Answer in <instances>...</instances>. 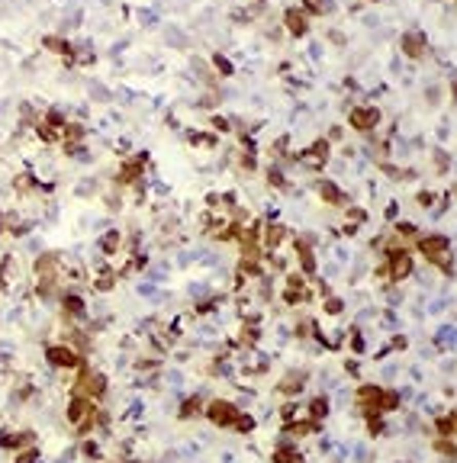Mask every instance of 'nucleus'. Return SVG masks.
Returning <instances> with one entry per match:
<instances>
[{"label": "nucleus", "mask_w": 457, "mask_h": 463, "mask_svg": "<svg viewBox=\"0 0 457 463\" xmlns=\"http://www.w3.org/2000/svg\"><path fill=\"white\" fill-rule=\"evenodd\" d=\"M68 421L74 425L81 434H87L93 428V421H97V406H93V399L87 396H74L68 402Z\"/></svg>", "instance_id": "nucleus-1"}, {"label": "nucleus", "mask_w": 457, "mask_h": 463, "mask_svg": "<svg viewBox=\"0 0 457 463\" xmlns=\"http://www.w3.org/2000/svg\"><path fill=\"white\" fill-rule=\"evenodd\" d=\"M238 415H242L238 406H235V402H228V399H213L210 406H206V418L213 425H219V428H232Z\"/></svg>", "instance_id": "nucleus-2"}, {"label": "nucleus", "mask_w": 457, "mask_h": 463, "mask_svg": "<svg viewBox=\"0 0 457 463\" xmlns=\"http://www.w3.org/2000/svg\"><path fill=\"white\" fill-rule=\"evenodd\" d=\"M418 251L428 261H444V258H451V241H448V235H425V238H418Z\"/></svg>", "instance_id": "nucleus-3"}, {"label": "nucleus", "mask_w": 457, "mask_h": 463, "mask_svg": "<svg viewBox=\"0 0 457 463\" xmlns=\"http://www.w3.org/2000/svg\"><path fill=\"white\" fill-rule=\"evenodd\" d=\"M106 393V376L103 373H90V370H81V380H78V396H87V399H100Z\"/></svg>", "instance_id": "nucleus-4"}, {"label": "nucleus", "mask_w": 457, "mask_h": 463, "mask_svg": "<svg viewBox=\"0 0 457 463\" xmlns=\"http://www.w3.org/2000/svg\"><path fill=\"white\" fill-rule=\"evenodd\" d=\"M348 123H351V129H357V132H370L380 123V109L377 106H354L351 116H348Z\"/></svg>", "instance_id": "nucleus-5"}, {"label": "nucleus", "mask_w": 457, "mask_h": 463, "mask_svg": "<svg viewBox=\"0 0 457 463\" xmlns=\"http://www.w3.org/2000/svg\"><path fill=\"white\" fill-rule=\"evenodd\" d=\"M380 399H383V389L380 386H360L357 389V402H360V412L370 418V415H383L380 412Z\"/></svg>", "instance_id": "nucleus-6"}, {"label": "nucleus", "mask_w": 457, "mask_h": 463, "mask_svg": "<svg viewBox=\"0 0 457 463\" xmlns=\"http://www.w3.org/2000/svg\"><path fill=\"white\" fill-rule=\"evenodd\" d=\"M387 274L393 277V280H406L409 274H412V258L403 251V248H396V251H390V261H387Z\"/></svg>", "instance_id": "nucleus-7"}, {"label": "nucleus", "mask_w": 457, "mask_h": 463, "mask_svg": "<svg viewBox=\"0 0 457 463\" xmlns=\"http://www.w3.org/2000/svg\"><path fill=\"white\" fill-rule=\"evenodd\" d=\"M45 360H49L52 367H62V370H71V367H78V363H81V357L71 348H65V344L49 348V351H45Z\"/></svg>", "instance_id": "nucleus-8"}, {"label": "nucleus", "mask_w": 457, "mask_h": 463, "mask_svg": "<svg viewBox=\"0 0 457 463\" xmlns=\"http://www.w3.org/2000/svg\"><path fill=\"white\" fill-rule=\"evenodd\" d=\"M403 52L409 58H422L425 55V35L422 32H406L403 35Z\"/></svg>", "instance_id": "nucleus-9"}, {"label": "nucleus", "mask_w": 457, "mask_h": 463, "mask_svg": "<svg viewBox=\"0 0 457 463\" xmlns=\"http://www.w3.org/2000/svg\"><path fill=\"white\" fill-rule=\"evenodd\" d=\"M303 383H306V373H303V370H296V373H287L283 380H280V386H277V389H280L283 396H296L299 389H303Z\"/></svg>", "instance_id": "nucleus-10"}, {"label": "nucleus", "mask_w": 457, "mask_h": 463, "mask_svg": "<svg viewBox=\"0 0 457 463\" xmlns=\"http://www.w3.org/2000/svg\"><path fill=\"white\" fill-rule=\"evenodd\" d=\"M283 26L287 29H290L293 35H306V16L303 13H299V10H287V13H283Z\"/></svg>", "instance_id": "nucleus-11"}, {"label": "nucleus", "mask_w": 457, "mask_h": 463, "mask_svg": "<svg viewBox=\"0 0 457 463\" xmlns=\"http://www.w3.org/2000/svg\"><path fill=\"white\" fill-rule=\"evenodd\" d=\"M319 193H322V200H326L329 206H341L345 203V197H341V190L332 184V180H319Z\"/></svg>", "instance_id": "nucleus-12"}, {"label": "nucleus", "mask_w": 457, "mask_h": 463, "mask_svg": "<svg viewBox=\"0 0 457 463\" xmlns=\"http://www.w3.org/2000/svg\"><path fill=\"white\" fill-rule=\"evenodd\" d=\"M296 254H299V264H303V271L312 277V274H316V258H312V248L306 245V241H296Z\"/></svg>", "instance_id": "nucleus-13"}, {"label": "nucleus", "mask_w": 457, "mask_h": 463, "mask_svg": "<svg viewBox=\"0 0 457 463\" xmlns=\"http://www.w3.org/2000/svg\"><path fill=\"white\" fill-rule=\"evenodd\" d=\"M326 415H329V399H326V396H316V399L309 402V421L319 425Z\"/></svg>", "instance_id": "nucleus-14"}, {"label": "nucleus", "mask_w": 457, "mask_h": 463, "mask_svg": "<svg viewBox=\"0 0 457 463\" xmlns=\"http://www.w3.org/2000/svg\"><path fill=\"white\" fill-rule=\"evenodd\" d=\"M62 309L71 315V319H81V315H84V309H87V306H84V299L81 296H74V293H68L65 299H62Z\"/></svg>", "instance_id": "nucleus-15"}, {"label": "nucleus", "mask_w": 457, "mask_h": 463, "mask_svg": "<svg viewBox=\"0 0 457 463\" xmlns=\"http://www.w3.org/2000/svg\"><path fill=\"white\" fill-rule=\"evenodd\" d=\"M326 158H329V142L322 139V142H316V145L306 151V164H322Z\"/></svg>", "instance_id": "nucleus-16"}, {"label": "nucleus", "mask_w": 457, "mask_h": 463, "mask_svg": "<svg viewBox=\"0 0 457 463\" xmlns=\"http://www.w3.org/2000/svg\"><path fill=\"white\" fill-rule=\"evenodd\" d=\"M200 409H203V406H200V396H190L187 402H180V412H177V415L187 421V418H197Z\"/></svg>", "instance_id": "nucleus-17"}, {"label": "nucleus", "mask_w": 457, "mask_h": 463, "mask_svg": "<svg viewBox=\"0 0 457 463\" xmlns=\"http://www.w3.org/2000/svg\"><path fill=\"white\" fill-rule=\"evenodd\" d=\"M303 7L309 10V13H319V16H326V13H332V0H303Z\"/></svg>", "instance_id": "nucleus-18"}, {"label": "nucleus", "mask_w": 457, "mask_h": 463, "mask_svg": "<svg viewBox=\"0 0 457 463\" xmlns=\"http://www.w3.org/2000/svg\"><path fill=\"white\" fill-rule=\"evenodd\" d=\"M438 434L441 437H454V412H448V415L438 418Z\"/></svg>", "instance_id": "nucleus-19"}, {"label": "nucleus", "mask_w": 457, "mask_h": 463, "mask_svg": "<svg viewBox=\"0 0 457 463\" xmlns=\"http://www.w3.org/2000/svg\"><path fill=\"white\" fill-rule=\"evenodd\" d=\"M232 428H235V431H242V434H248V431H255V418L242 412V415L235 418V425H232Z\"/></svg>", "instance_id": "nucleus-20"}, {"label": "nucleus", "mask_w": 457, "mask_h": 463, "mask_svg": "<svg viewBox=\"0 0 457 463\" xmlns=\"http://www.w3.org/2000/svg\"><path fill=\"white\" fill-rule=\"evenodd\" d=\"M274 463H303V460H299V457L293 454L290 447H280L277 454H274Z\"/></svg>", "instance_id": "nucleus-21"}, {"label": "nucleus", "mask_w": 457, "mask_h": 463, "mask_svg": "<svg viewBox=\"0 0 457 463\" xmlns=\"http://www.w3.org/2000/svg\"><path fill=\"white\" fill-rule=\"evenodd\" d=\"M100 248H103L106 254H113V251L119 248V232H110V235H103V241H100Z\"/></svg>", "instance_id": "nucleus-22"}, {"label": "nucleus", "mask_w": 457, "mask_h": 463, "mask_svg": "<svg viewBox=\"0 0 457 463\" xmlns=\"http://www.w3.org/2000/svg\"><path fill=\"white\" fill-rule=\"evenodd\" d=\"M280 238H283V228H280V225H274V228H268V232H264V245H271V248L277 245Z\"/></svg>", "instance_id": "nucleus-23"}, {"label": "nucleus", "mask_w": 457, "mask_h": 463, "mask_svg": "<svg viewBox=\"0 0 457 463\" xmlns=\"http://www.w3.org/2000/svg\"><path fill=\"white\" fill-rule=\"evenodd\" d=\"M113 283H116V277H113L110 271H103V274L97 277V290H100V293H106V290H113Z\"/></svg>", "instance_id": "nucleus-24"}, {"label": "nucleus", "mask_w": 457, "mask_h": 463, "mask_svg": "<svg viewBox=\"0 0 457 463\" xmlns=\"http://www.w3.org/2000/svg\"><path fill=\"white\" fill-rule=\"evenodd\" d=\"M341 309H345V302H341L338 296H329V299H326V312H332V315H338Z\"/></svg>", "instance_id": "nucleus-25"}, {"label": "nucleus", "mask_w": 457, "mask_h": 463, "mask_svg": "<svg viewBox=\"0 0 457 463\" xmlns=\"http://www.w3.org/2000/svg\"><path fill=\"white\" fill-rule=\"evenodd\" d=\"M0 447H16V434L10 431V428L0 431Z\"/></svg>", "instance_id": "nucleus-26"}, {"label": "nucleus", "mask_w": 457, "mask_h": 463, "mask_svg": "<svg viewBox=\"0 0 457 463\" xmlns=\"http://www.w3.org/2000/svg\"><path fill=\"white\" fill-rule=\"evenodd\" d=\"M45 45H49V48H55V52H62V55H68V42L55 39V35H49V39H45Z\"/></svg>", "instance_id": "nucleus-27"}, {"label": "nucleus", "mask_w": 457, "mask_h": 463, "mask_svg": "<svg viewBox=\"0 0 457 463\" xmlns=\"http://www.w3.org/2000/svg\"><path fill=\"white\" fill-rule=\"evenodd\" d=\"M35 460H39V450H35V447H29L26 454H20V457H16V463H35Z\"/></svg>", "instance_id": "nucleus-28"}, {"label": "nucleus", "mask_w": 457, "mask_h": 463, "mask_svg": "<svg viewBox=\"0 0 457 463\" xmlns=\"http://www.w3.org/2000/svg\"><path fill=\"white\" fill-rule=\"evenodd\" d=\"M213 65H216V68H219V71H222V74H232V65H228V62H225V58H222V55H213Z\"/></svg>", "instance_id": "nucleus-29"}, {"label": "nucleus", "mask_w": 457, "mask_h": 463, "mask_svg": "<svg viewBox=\"0 0 457 463\" xmlns=\"http://www.w3.org/2000/svg\"><path fill=\"white\" fill-rule=\"evenodd\" d=\"M268 177H271V184H274V187H280V190L287 187V184H283V174H280L277 167H271V170H268Z\"/></svg>", "instance_id": "nucleus-30"}, {"label": "nucleus", "mask_w": 457, "mask_h": 463, "mask_svg": "<svg viewBox=\"0 0 457 463\" xmlns=\"http://www.w3.org/2000/svg\"><path fill=\"white\" fill-rule=\"evenodd\" d=\"M280 415H283V421H293V418H296V406H293V402H290V406H283Z\"/></svg>", "instance_id": "nucleus-31"}, {"label": "nucleus", "mask_w": 457, "mask_h": 463, "mask_svg": "<svg viewBox=\"0 0 457 463\" xmlns=\"http://www.w3.org/2000/svg\"><path fill=\"white\" fill-rule=\"evenodd\" d=\"M451 335H454V328H451V325H448V328H441V332H438V341H441V344H444V341L451 344Z\"/></svg>", "instance_id": "nucleus-32"}, {"label": "nucleus", "mask_w": 457, "mask_h": 463, "mask_svg": "<svg viewBox=\"0 0 457 463\" xmlns=\"http://www.w3.org/2000/svg\"><path fill=\"white\" fill-rule=\"evenodd\" d=\"M351 348L357 351V354L364 351V338H360V332H354V338H351Z\"/></svg>", "instance_id": "nucleus-33"}, {"label": "nucleus", "mask_w": 457, "mask_h": 463, "mask_svg": "<svg viewBox=\"0 0 457 463\" xmlns=\"http://www.w3.org/2000/svg\"><path fill=\"white\" fill-rule=\"evenodd\" d=\"M396 232H399V235H415V225H409V222H403V225H396Z\"/></svg>", "instance_id": "nucleus-34"}, {"label": "nucleus", "mask_w": 457, "mask_h": 463, "mask_svg": "<svg viewBox=\"0 0 457 463\" xmlns=\"http://www.w3.org/2000/svg\"><path fill=\"white\" fill-rule=\"evenodd\" d=\"M84 454H90V457H97V454H100V450H97V444H93V441H87V444H84Z\"/></svg>", "instance_id": "nucleus-35"}, {"label": "nucleus", "mask_w": 457, "mask_h": 463, "mask_svg": "<svg viewBox=\"0 0 457 463\" xmlns=\"http://www.w3.org/2000/svg\"><path fill=\"white\" fill-rule=\"evenodd\" d=\"M213 126H216V129H219V132H225V129H228V123H225V119H222V116H216V119H213Z\"/></svg>", "instance_id": "nucleus-36"}]
</instances>
